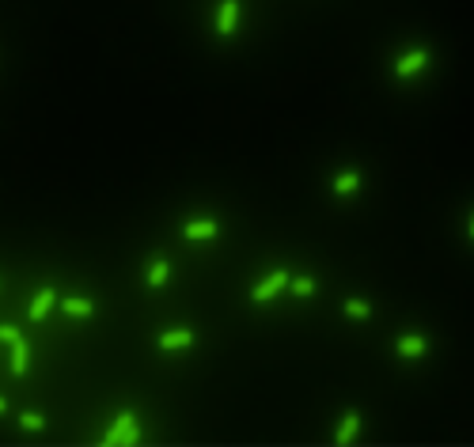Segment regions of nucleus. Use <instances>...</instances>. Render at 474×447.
<instances>
[{
	"label": "nucleus",
	"instance_id": "obj_1",
	"mask_svg": "<svg viewBox=\"0 0 474 447\" xmlns=\"http://www.w3.org/2000/svg\"><path fill=\"white\" fill-rule=\"evenodd\" d=\"M137 436H141V425H137V413H122V417L110 425V432L103 436V444L107 447H114V444H137Z\"/></svg>",
	"mask_w": 474,
	"mask_h": 447
},
{
	"label": "nucleus",
	"instance_id": "obj_2",
	"mask_svg": "<svg viewBox=\"0 0 474 447\" xmlns=\"http://www.w3.org/2000/svg\"><path fill=\"white\" fill-rule=\"evenodd\" d=\"M285 284H288V273H285V270H273L266 281L251 288V299H254V304H266V299H273L281 288H285Z\"/></svg>",
	"mask_w": 474,
	"mask_h": 447
},
{
	"label": "nucleus",
	"instance_id": "obj_3",
	"mask_svg": "<svg viewBox=\"0 0 474 447\" xmlns=\"http://www.w3.org/2000/svg\"><path fill=\"white\" fill-rule=\"evenodd\" d=\"M236 23H239V0H220V12H216V30L228 38V35H236Z\"/></svg>",
	"mask_w": 474,
	"mask_h": 447
},
{
	"label": "nucleus",
	"instance_id": "obj_4",
	"mask_svg": "<svg viewBox=\"0 0 474 447\" xmlns=\"http://www.w3.org/2000/svg\"><path fill=\"white\" fill-rule=\"evenodd\" d=\"M425 64H429V53L425 50H410L406 57H398V64H395V76H417V72L425 69Z\"/></svg>",
	"mask_w": 474,
	"mask_h": 447
},
{
	"label": "nucleus",
	"instance_id": "obj_5",
	"mask_svg": "<svg viewBox=\"0 0 474 447\" xmlns=\"http://www.w3.org/2000/svg\"><path fill=\"white\" fill-rule=\"evenodd\" d=\"M357 432H360V413L349 410V413L342 417V425H338V436H334V444H338V447H349L353 440H357Z\"/></svg>",
	"mask_w": 474,
	"mask_h": 447
},
{
	"label": "nucleus",
	"instance_id": "obj_6",
	"mask_svg": "<svg viewBox=\"0 0 474 447\" xmlns=\"http://www.w3.org/2000/svg\"><path fill=\"white\" fill-rule=\"evenodd\" d=\"M425 349H429V341H425L421 334H406L395 341V353L406 356V360H414V356H425Z\"/></svg>",
	"mask_w": 474,
	"mask_h": 447
},
{
	"label": "nucleus",
	"instance_id": "obj_7",
	"mask_svg": "<svg viewBox=\"0 0 474 447\" xmlns=\"http://www.w3.org/2000/svg\"><path fill=\"white\" fill-rule=\"evenodd\" d=\"M190 345H194V330H167V334H159V349H164V353L190 349Z\"/></svg>",
	"mask_w": 474,
	"mask_h": 447
},
{
	"label": "nucleus",
	"instance_id": "obj_8",
	"mask_svg": "<svg viewBox=\"0 0 474 447\" xmlns=\"http://www.w3.org/2000/svg\"><path fill=\"white\" fill-rule=\"evenodd\" d=\"M27 368H30V345L23 338H15L12 341V376H27Z\"/></svg>",
	"mask_w": 474,
	"mask_h": 447
},
{
	"label": "nucleus",
	"instance_id": "obj_9",
	"mask_svg": "<svg viewBox=\"0 0 474 447\" xmlns=\"http://www.w3.org/2000/svg\"><path fill=\"white\" fill-rule=\"evenodd\" d=\"M220 231V224L216 220H190V224H182V235H186V239H213V235Z\"/></svg>",
	"mask_w": 474,
	"mask_h": 447
},
{
	"label": "nucleus",
	"instance_id": "obj_10",
	"mask_svg": "<svg viewBox=\"0 0 474 447\" xmlns=\"http://www.w3.org/2000/svg\"><path fill=\"white\" fill-rule=\"evenodd\" d=\"M61 311L72 315V319H91L95 304H91V299H80V296H69V299H61Z\"/></svg>",
	"mask_w": 474,
	"mask_h": 447
},
{
	"label": "nucleus",
	"instance_id": "obj_11",
	"mask_svg": "<svg viewBox=\"0 0 474 447\" xmlns=\"http://www.w3.org/2000/svg\"><path fill=\"white\" fill-rule=\"evenodd\" d=\"M50 307H53V288H42V292L35 296V304H30V315H27V319H30V322H42L46 315H50Z\"/></svg>",
	"mask_w": 474,
	"mask_h": 447
},
{
	"label": "nucleus",
	"instance_id": "obj_12",
	"mask_svg": "<svg viewBox=\"0 0 474 447\" xmlns=\"http://www.w3.org/2000/svg\"><path fill=\"white\" fill-rule=\"evenodd\" d=\"M360 190V175L357 170H342L338 178H334V193L338 198H349V193H357Z\"/></svg>",
	"mask_w": 474,
	"mask_h": 447
},
{
	"label": "nucleus",
	"instance_id": "obj_13",
	"mask_svg": "<svg viewBox=\"0 0 474 447\" xmlns=\"http://www.w3.org/2000/svg\"><path fill=\"white\" fill-rule=\"evenodd\" d=\"M167 277H171V262H167V258H156L152 270H148V288H164Z\"/></svg>",
	"mask_w": 474,
	"mask_h": 447
},
{
	"label": "nucleus",
	"instance_id": "obj_14",
	"mask_svg": "<svg viewBox=\"0 0 474 447\" xmlns=\"http://www.w3.org/2000/svg\"><path fill=\"white\" fill-rule=\"evenodd\" d=\"M345 315H349V319H368L372 307H368L365 299H345Z\"/></svg>",
	"mask_w": 474,
	"mask_h": 447
},
{
	"label": "nucleus",
	"instance_id": "obj_15",
	"mask_svg": "<svg viewBox=\"0 0 474 447\" xmlns=\"http://www.w3.org/2000/svg\"><path fill=\"white\" fill-rule=\"evenodd\" d=\"M288 288H292L296 292V296H315V281H311V277H288Z\"/></svg>",
	"mask_w": 474,
	"mask_h": 447
},
{
	"label": "nucleus",
	"instance_id": "obj_16",
	"mask_svg": "<svg viewBox=\"0 0 474 447\" xmlns=\"http://www.w3.org/2000/svg\"><path fill=\"white\" fill-rule=\"evenodd\" d=\"M19 428L38 432V428H46V417H42V413H23V417H19Z\"/></svg>",
	"mask_w": 474,
	"mask_h": 447
},
{
	"label": "nucleus",
	"instance_id": "obj_17",
	"mask_svg": "<svg viewBox=\"0 0 474 447\" xmlns=\"http://www.w3.org/2000/svg\"><path fill=\"white\" fill-rule=\"evenodd\" d=\"M15 338H19V330H15V326H0V341H8V345H12Z\"/></svg>",
	"mask_w": 474,
	"mask_h": 447
},
{
	"label": "nucleus",
	"instance_id": "obj_18",
	"mask_svg": "<svg viewBox=\"0 0 474 447\" xmlns=\"http://www.w3.org/2000/svg\"><path fill=\"white\" fill-rule=\"evenodd\" d=\"M4 410H8V402H4V398H0V413H4Z\"/></svg>",
	"mask_w": 474,
	"mask_h": 447
}]
</instances>
